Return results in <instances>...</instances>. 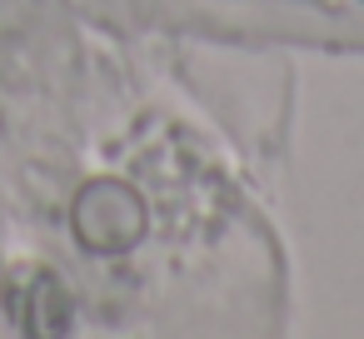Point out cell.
Returning <instances> with one entry per match:
<instances>
[{"instance_id": "6da1fadb", "label": "cell", "mask_w": 364, "mask_h": 339, "mask_svg": "<svg viewBox=\"0 0 364 339\" xmlns=\"http://www.w3.org/2000/svg\"><path fill=\"white\" fill-rule=\"evenodd\" d=\"M70 230L90 254H125L145 240V200L125 180H90L70 205Z\"/></svg>"}, {"instance_id": "7a4b0ae2", "label": "cell", "mask_w": 364, "mask_h": 339, "mask_svg": "<svg viewBox=\"0 0 364 339\" xmlns=\"http://www.w3.org/2000/svg\"><path fill=\"white\" fill-rule=\"evenodd\" d=\"M75 324V304H70V289L60 284L55 269H36L31 284H26V304H21V329L26 334H41V339H60L70 334Z\"/></svg>"}]
</instances>
